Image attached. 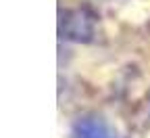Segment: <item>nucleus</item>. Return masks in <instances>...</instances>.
<instances>
[{
  "instance_id": "nucleus-1",
  "label": "nucleus",
  "mask_w": 150,
  "mask_h": 138,
  "mask_svg": "<svg viewBox=\"0 0 150 138\" xmlns=\"http://www.w3.org/2000/svg\"><path fill=\"white\" fill-rule=\"evenodd\" d=\"M96 21L98 17L86 6L67 9L61 13L59 19V34L69 42H92L96 36Z\"/></svg>"
},
{
  "instance_id": "nucleus-2",
  "label": "nucleus",
  "mask_w": 150,
  "mask_h": 138,
  "mask_svg": "<svg viewBox=\"0 0 150 138\" xmlns=\"http://www.w3.org/2000/svg\"><path fill=\"white\" fill-rule=\"evenodd\" d=\"M73 138H117L108 124L98 115H81L73 122Z\"/></svg>"
}]
</instances>
